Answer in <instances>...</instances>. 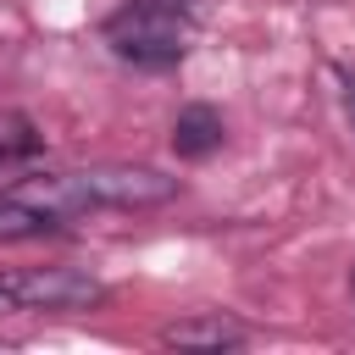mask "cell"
I'll use <instances>...</instances> for the list:
<instances>
[{
    "label": "cell",
    "instance_id": "cell-6",
    "mask_svg": "<svg viewBox=\"0 0 355 355\" xmlns=\"http://www.w3.org/2000/svg\"><path fill=\"white\" fill-rule=\"evenodd\" d=\"M55 227H67L55 211H44V205H33V200H17V194H0V244H11V239H39V233H55Z\"/></svg>",
    "mask_w": 355,
    "mask_h": 355
},
{
    "label": "cell",
    "instance_id": "cell-8",
    "mask_svg": "<svg viewBox=\"0 0 355 355\" xmlns=\"http://www.w3.org/2000/svg\"><path fill=\"white\" fill-rule=\"evenodd\" d=\"M333 83H338V100H344V116H349V133H355V72L333 67Z\"/></svg>",
    "mask_w": 355,
    "mask_h": 355
},
{
    "label": "cell",
    "instance_id": "cell-5",
    "mask_svg": "<svg viewBox=\"0 0 355 355\" xmlns=\"http://www.w3.org/2000/svg\"><path fill=\"white\" fill-rule=\"evenodd\" d=\"M250 333L227 316H189V322H166L161 327V344L172 349H239Z\"/></svg>",
    "mask_w": 355,
    "mask_h": 355
},
{
    "label": "cell",
    "instance_id": "cell-9",
    "mask_svg": "<svg viewBox=\"0 0 355 355\" xmlns=\"http://www.w3.org/2000/svg\"><path fill=\"white\" fill-rule=\"evenodd\" d=\"M349 288H355V272H349Z\"/></svg>",
    "mask_w": 355,
    "mask_h": 355
},
{
    "label": "cell",
    "instance_id": "cell-7",
    "mask_svg": "<svg viewBox=\"0 0 355 355\" xmlns=\"http://www.w3.org/2000/svg\"><path fill=\"white\" fill-rule=\"evenodd\" d=\"M39 150H44V139H39V128L28 116H0V172L33 161Z\"/></svg>",
    "mask_w": 355,
    "mask_h": 355
},
{
    "label": "cell",
    "instance_id": "cell-4",
    "mask_svg": "<svg viewBox=\"0 0 355 355\" xmlns=\"http://www.w3.org/2000/svg\"><path fill=\"white\" fill-rule=\"evenodd\" d=\"M222 139H227V128H222V111L216 105H183L178 116H172V150L183 155V161H205V155H216L222 150Z\"/></svg>",
    "mask_w": 355,
    "mask_h": 355
},
{
    "label": "cell",
    "instance_id": "cell-3",
    "mask_svg": "<svg viewBox=\"0 0 355 355\" xmlns=\"http://www.w3.org/2000/svg\"><path fill=\"white\" fill-rule=\"evenodd\" d=\"M105 283L78 266H17L0 272V311H89L105 305Z\"/></svg>",
    "mask_w": 355,
    "mask_h": 355
},
{
    "label": "cell",
    "instance_id": "cell-1",
    "mask_svg": "<svg viewBox=\"0 0 355 355\" xmlns=\"http://www.w3.org/2000/svg\"><path fill=\"white\" fill-rule=\"evenodd\" d=\"M6 194L33 200L44 211H55L61 222L83 216V211H150L166 205L178 194V178L155 172V166H94V172H39L11 183Z\"/></svg>",
    "mask_w": 355,
    "mask_h": 355
},
{
    "label": "cell",
    "instance_id": "cell-2",
    "mask_svg": "<svg viewBox=\"0 0 355 355\" xmlns=\"http://www.w3.org/2000/svg\"><path fill=\"white\" fill-rule=\"evenodd\" d=\"M200 11H205V0H122L105 17L100 33L122 61L161 72V67H178L194 50Z\"/></svg>",
    "mask_w": 355,
    "mask_h": 355
}]
</instances>
